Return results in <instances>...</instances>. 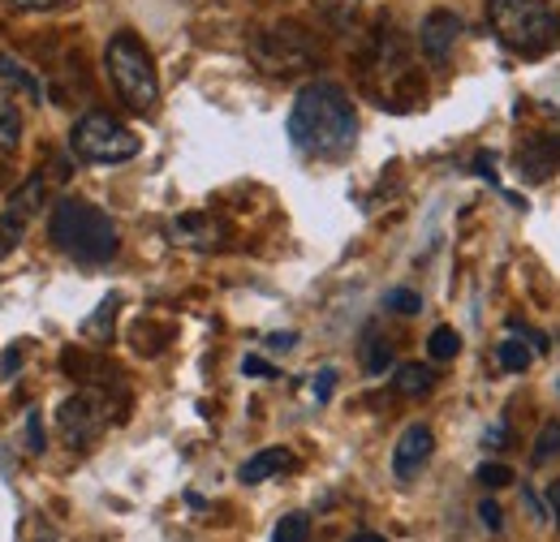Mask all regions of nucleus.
Instances as JSON below:
<instances>
[{
	"label": "nucleus",
	"instance_id": "obj_1",
	"mask_svg": "<svg viewBox=\"0 0 560 542\" xmlns=\"http://www.w3.org/2000/svg\"><path fill=\"white\" fill-rule=\"evenodd\" d=\"M289 142L306 160L350 155L353 142H358V108H353L350 91L328 82V78L306 82L293 99V113H289Z\"/></svg>",
	"mask_w": 560,
	"mask_h": 542
},
{
	"label": "nucleus",
	"instance_id": "obj_2",
	"mask_svg": "<svg viewBox=\"0 0 560 542\" xmlns=\"http://www.w3.org/2000/svg\"><path fill=\"white\" fill-rule=\"evenodd\" d=\"M48 241L73 259V263H86V268H100V263H113L117 250H121V237H117V224L104 207L82 203V199H61L48 215Z\"/></svg>",
	"mask_w": 560,
	"mask_h": 542
},
{
	"label": "nucleus",
	"instance_id": "obj_3",
	"mask_svg": "<svg viewBox=\"0 0 560 542\" xmlns=\"http://www.w3.org/2000/svg\"><path fill=\"white\" fill-rule=\"evenodd\" d=\"M488 22L517 57H544L560 44V13L552 0H488Z\"/></svg>",
	"mask_w": 560,
	"mask_h": 542
},
{
	"label": "nucleus",
	"instance_id": "obj_4",
	"mask_svg": "<svg viewBox=\"0 0 560 542\" xmlns=\"http://www.w3.org/2000/svg\"><path fill=\"white\" fill-rule=\"evenodd\" d=\"M104 69H108V82H113V91L121 95V104L130 113H142V117L155 113V104H160V78H155V61H151L147 44H142L135 31H117L108 39Z\"/></svg>",
	"mask_w": 560,
	"mask_h": 542
},
{
	"label": "nucleus",
	"instance_id": "obj_5",
	"mask_svg": "<svg viewBox=\"0 0 560 542\" xmlns=\"http://www.w3.org/2000/svg\"><path fill=\"white\" fill-rule=\"evenodd\" d=\"M362 78L375 95H384V82H393V95H388V108H401V95L397 86L410 78V44L401 35V26L384 13L366 39V52H362Z\"/></svg>",
	"mask_w": 560,
	"mask_h": 542
},
{
	"label": "nucleus",
	"instance_id": "obj_6",
	"mask_svg": "<svg viewBox=\"0 0 560 542\" xmlns=\"http://www.w3.org/2000/svg\"><path fill=\"white\" fill-rule=\"evenodd\" d=\"M70 151L82 164H126L142 151L139 134L108 113H82L70 130Z\"/></svg>",
	"mask_w": 560,
	"mask_h": 542
},
{
	"label": "nucleus",
	"instance_id": "obj_7",
	"mask_svg": "<svg viewBox=\"0 0 560 542\" xmlns=\"http://www.w3.org/2000/svg\"><path fill=\"white\" fill-rule=\"evenodd\" d=\"M250 57L264 73H298V69H311L319 61V44L306 26L277 22L250 39Z\"/></svg>",
	"mask_w": 560,
	"mask_h": 542
},
{
	"label": "nucleus",
	"instance_id": "obj_8",
	"mask_svg": "<svg viewBox=\"0 0 560 542\" xmlns=\"http://www.w3.org/2000/svg\"><path fill=\"white\" fill-rule=\"evenodd\" d=\"M113 409H117L113 405V397H108V392H100V388H82V392H73L70 401H61V409H57L61 439L70 444L73 452L91 448V444L108 431V422L117 417Z\"/></svg>",
	"mask_w": 560,
	"mask_h": 542
},
{
	"label": "nucleus",
	"instance_id": "obj_9",
	"mask_svg": "<svg viewBox=\"0 0 560 542\" xmlns=\"http://www.w3.org/2000/svg\"><path fill=\"white\" fill-rule=\"evenodd\" d=\"M44 207H48V181H44V177H26V181L9 195L4 211H0V255H9V246L22 241L26 224H31Z\"/></svg>",
	"mask_w": 560,
	"mask_h": 542
},
{
	"label": "nucleus",
	"instance_id": "obj_10",
	"mask_svg": "<svg viewBox=\"0 0 560 542\" xmlns=\"http://www.w3.org/2000/svg\"><path fill=\"white\" fill-rule=\"evenodd\" d=\"M462 17L453 13V9H431L427 17H422L419 26V48L422 57L431 61V66H444L448 57H453V48H457V39H462Z\"/></svg>",
	"mask_w": 560,
	"mask_h": 542
},
{
	"label": "nucleus",
	"instance_id": "obj_11",
	"mask_svg": "<svg viewBox=\"0 0 560 542\" xmlns=\"http://www.w3.org/2000/svg\"><path fill=\"white\" fill-rule=\"evenodd\" d=\"M431 452H435V435H431V426H422V422L406 426L401 439H397V448H393V474L401 478V482H410V478L431 461Z\"/></svg>",
	"mask_w": 560,
	"mask_h": 542
},
{
	"label": "nucleus",
	"instance_id": "obj_12",
	"mask_svg": "<svg viewBox=\"0 0 560 542\" xmlns=\"http://www.w3.org/2000/svg\"><path fill=\"white\" fill-rule=\"evenodd\" d=\"M224 237H229V228L220 220H211V215H182V220H173V241L177 246L215 250V246H224Z\"/></svg>",
	"mask_w": 560,
	"mask_h": 542
},
{
	"label": "nucleus",
	"instance_id": "obj_13",
	"mask_svg": "<svg viewBox=\"0 0 560 542\" xmlns=\"http://www.w3.org/2000/svg\"><path fill=\"white\" fill-rule=\"evenodd\" d=\"M522 173L530 177V181H544V177H552L560 164V138H530L526 146H522Z\"/></svg>",
	"mask_w": 560,
	"mask_h": 542
},
{
	"label": "nucleus",
	"instance_id": "obj_14",
	"mask_svg": "<svg viewBox=\"0 0 560 542\" xmlns=\"http://www.w3.org/2000/svg\"><path fill=\"white\" fill-rule=\"evenodd\" d=\"M366 0H315V17L332 31V35H353L362 22Z\"/></svg>",
	"mask_w": 560,
	"mask_h": 542
},
{
	"label": "nucleus",
	"instance_id": "obj_15",
	"mask_svg": "<svg viewBox=\"0 0 560 542\" xmlns=\"http://www.w3.org/2000/svg\"><path fill=\"white\" fill-rule=\"evenodd\" d=\"M293 466H298V461H293L289 448H264V452H255V457L237 470V478L255 486V482H268V478H277V474H289Z\"/></svg>",
	"mask_w": 560,
	"mask_h": 542
},
{
	"label": "nucleus",
	"instance_id": "obj_16",
	"mask_svg": "<svg viewBox=\"0 0 560 542\" xmlns=\"http://www.w3.org/2000/svg\"><path fill=\"white\" fill-rule=\"evenodd\" d=\"M393 388H397L401 397H427V392L435 388V370H431L427 362H406V366H397Z\"/></svg>",
	"mask_w": 560,
	"mask_h": 542
},
{
	"label": "nucleus",
	"instance_id": "obj_17",
	"mask_svg": "<svg viewBox=\"0 0 560 542\" xmlns=\"http://www.w3.org/2000/svg\"><path fill=\"white\" fill-rule=\"evenodd\" d=\"M495 362H500L504 370L522 375V370H530V362H535V349H530V340H526V337L509 332V337L495 344Z\"/></svg>",
	"mask_w": 560,
	"mask_h": 542
},
{
	"label": "nucleus",
	"instance_id": "obj_18",
	"mask_svg": "<svg viewBox=\"0 0 560 542\" xmlns=\"http://www.w3.org/2000/svg\"><path fill=\"white\" fill-rule=\"evenodd\" d=\"M22 142V108H18V95L0 91V151L13 155Z\"/></svg>",
	"mask_w": 560,
	"mask_h": 542
},
{
	"label": "nucleus",
	"instance_id": "obj_19",
	"mask_svg": "<svg viewBox=\"0 0 560 542\" xmlns=\"http://www.w3.org/2000/svg\"><path fill=\"white\" fill-rule=\"evenodd\" d=\"M0 78H4L13 91H22L26 99H39V95H44V91H39V82L26 73V66H22V61H13L9 52H0Z\"/></svg>",
	"mask_w": 560,
	"mask_h": 542
},
{
	"label": "nucleus",
	"instance_id": "obj_20",
	"mask_svg": "<svg viewBox=\"0 0 560 542\" xmlns=\"http://www.w3.org/2000/svg\"><path fill=\"white\" fill-rule=\"evenodd\" d=\"M427 353H431V362H453V357L462 353V337H457L453 328H435V332L427 337Z\"/></svg>",
	"mask_w": 560,
	"mask_h": 542
},
{
	"label": "nucleus",
	"instance_id": "obj_21",
	"mask_svg": "<svg viewBox=\"0 0 560 542\" xmlns=\"http://www.w3.org/2000/svg\"><path fill=\"white\" fill-rule=\"evenodd\" d=\"M560 457V422H548L544 431H539V439H535V452H530V466H548V461H557Z\"/></svg>",
	"mask_w": 560,
	"mask_h": 542
},
{
	"label": "nucleus",
	"instance_id": "obj_22",
	"mask_svg": "<svg viewBox=\"0 0 560 542\" xmlns=\"http://www.w3.org/2000/svg\"><path fill=\"white\" fill-rule=\"evenodd\" d=\"M388 366H393V344L380 337H371L366 340V349H362V370H366V375H384Z\"/></svg>",
	"mask_w": 560,
	"mask_h": 542
},
{
	"label": "nucleus",
	"instance_id": "obj_23",
	"mask_svg": "<svg viewBox=\"0 0 560 542\" xmlns=\"http://www.w3.org/2000/svg\"><path fill=\"white\" fill-rule=\"evenodd\" d=\"M306 539H311V517H306V512L280 517L277 530H272V542H306Z\"/></svg>",
	"mask_w": 560,
	"mask_h": 542
},
{
	"label": "nucleus",
	"instance_id": "obj_24",
	"mask_svg": "<svg viewBox=\"0 0 560 542\" xmlns=\"http://www.w3.org/2000/svg\"><path fill=\"white\" fill-rule=\"evenodd\" d=\"M384 306H388L393 315H406V319H410V315H419L422 310V297L415 293V288H393V293L384 297Z\"/></svg>",
	"mask_w": 560,
	"mask_h": 542
},
{
	"label": "nucleus",
	"instance_id": "obj_25",
	"mask_svg": "<svg viewBox=\"0 0 560 542\" xmlns=\"http://www.w3.org/2000/svg\"><path fill=\"white\" fill-rule=\"evenodd\" d=\"M479 482L488 486V491H500V486H509L513 482V470L509 466H500V461H488V466H479Z\"/></svg>",
	"mask_w": 560,
	"mask_h": 542
},
{
	"label": "nucleus",
	"instance_id": "obj_26",
	"mask_svg": "<svg viewBox=\"0 0 560 542\" xmlns=\"http://www.w3.org/2000/svg\"><path fill=\"white\" fill-rule=\"evenodd\" d=\"M9 9H18V13H61V9H70L73 0H4Z\"/></svg>",
	"mask_w": 560,
	"mask_h": 542
},
{
	"label": "nucleus",
	"instance_id": "obj_27",
	"mask_svg": "<svg viewBox=\"0 0 560 542\" xmlns=\"http://www.w3.org/2000/svg\"><path fill=\"white\" fill-rule=\"evenodd\" d=\"M117 310V297H108L104 306H100V315L91 319V323H82V337H100V340H108V315Z\"/></svg>",
	"mask_w": 560,
	"mask_h": 542
},
{
	"label": "nucleus",
	"instance_id": "obj_28",
	"mask_svg": "<svg viewBox=\"0 0 560 542\" xmlns=\"http://www.w3.org/2000/svg\"><path fill=\"white\" fill-rule=\"evenodd\" d=\"M332 392H337V370H332V366H324V370L315 375V384H311V397L324 405V401H332Z\"/></svg>",
	"mask_w": 560,
	"mask_h": 542
},
{
	"label": "nucleus",
	"instance_id": "obj_29",
	"mask_svg": "<svg viewBox=\"0 0 560 542\" xmlns=\"http://www.w3.org/2000/svg\"><path fill=\"white\" fill-rule=\"evenodd\" d=\"M479 517H483V526H488L491 534H500L504 512H500V504H495V499H483V504H479Z\"/></svg>",
	"mask_w": 560,
	"mask_h": 542
},
{
	"label": "nucleus",
	"instance_id": "obj_30",
	"mask_svg": "<svg viewBox=\"0 0 560 542\" xmlns=\"http://www.w3.org/2000/svg\"><path fill=\"white\" fill-rule=\"evenodd\" d=\"M26 439H31V452H44V422H39V413H26Z\"/></svg>",
	"mask_w": 560,
	"mask_h": 542
},
{
	"label": "nucleus",
	"instance_id": "obj_31",
	"mask_svg": "<svg viewBox=\"0 0 560 542\" xmlns=\"http://www.w3.org/2000/svg\"><path fill=\"white\" fill-rule=\"evenodd\" d=\"M242 370H246V375H264V379H277V366H272V362H264V357H255V353L242 362Z\"/></svg>",
	"mask_w": 560,
	"mask_h": 542
},
{
	"label": "nucleus",
	"instance_id": "obj_32",
	"mask_svg": "<svg viewBox=\"0 0 560 542\" xmlns=\"http://www.w3.org/2000/svg\"><path fill=\"white\" fill-rule=\"evenodd\" d=\"M509 332H517V337H526V340H530V349H535V353H548V337H539L535 328H526V323H513Z\"/></svg>",
	"mask_w": 560,
	"mask_h": 542
},
{
	"label": "nucleus",
	"instance_id": "obj_33",
	"mask_svg": "<svg viewBox=\"0 0 560 542\" xmlns=\"http://www.w3.org/2000/svg\"><path fill=\"white\" fill-rule=\"evenodd\" d=\"M293 344H298L293 332H272V337H268V349H277V353H289Z\"/></svg>",
	"mask_w": 560,
	"mask_h": 542
},
{
	"label": "nucleus",
	"instance_id": "obj_34",
	"mask_svg": "<svg viewBox=\"0 0 560 542\" xmlns=\"http://www.w3.org/2000/svg\"><path fill=\"white\" fill-rule=\"evenodd\" d=\"M18 366H22V349L13 344V349H4V357H0V370H4V375H13Z\"/></svg>",
	"mask_w": 560,
	"mask_h": 542
},
{
	"label": "nucleus",
	"instance_id": "obj_35",
	"mask_svg": "<svg viewBox=\"0 0 560 542\" xmlns=\"http://www.w3.org/2000/svg\"><path fill=\"white\" fill-rule=\"evenodd\" d=\"M548 504H552V512H557V526H560V478L548 486Z\"/></svg>",
	"mask_w": 560,
	"mask_h": 542
},
{
	"label": "nucleus",
	"instance_id": "obj_36",
	"mask_svg": "<svg viewBox=\"0 0 560 542\" xmlns=\"http://www.w3.org/2000/svg\"><path fill=\"white\" fill-rule=\"evenodd\" d=\"M350 542H388V539H380V534H353Z\"/></svg>",
	"mask_w": 560,
	"mask_h": 542
},
{
	"label": "nucleus",
	"instance_id": "obj_37",
	"mask_svg": "<svg viewBox=\"0 0 560 542\" xmlns=\"http://www.w3.org/2000/svg\"><path fill=\"white\" fill-rule=\"evenodd\" d=\"M35 542H57V534H48V530H39V534H35Z\"/></svg>",
	"mask_w": 560,
	"mask_h": 542
}]
</instances>
